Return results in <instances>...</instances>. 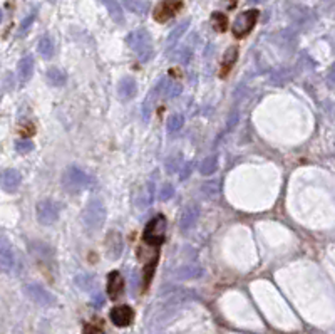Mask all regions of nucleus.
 Segmentation results:
<instances>
[{"label":"nucleus","mask_w":335,"mask_h":334,"mask_svg":"<svg viewBox=\"0 0 335 334\" xmlns=\"http://www.w3.org/2000/svg\"><path fill=\"white\" fill-rule=\"evenodd\" d=\"M126 42L131 47V50L134 54H137L141 62H148L153 56V42H151V36L146 29H137V31L131 32Z\"/></svg>","instance_id":"1"},{"label":"nucleus","mask_w":335,"mask_h":334,"mask_svg":"<svg viewBox=\"0 0 335 334\" xmlns=\"http://www.w3.org/2000/svg\"><path fill=\"white\" fill-rule=\"evenodd\" d=\"M84 223L89 230H99L106 222V207L99 198H92L84 209Z\"/></svg>","instance_id":"2"},{"label":"nucleus","mask_w":335,"mask_h":334,"mask_svg":"<svg viewBox=\"0 0 335 334\" xmlns=\"http://www.w3.org/2000/svg\"><path fill=\"white\" fill-rule=\"evenodd\" d=\"M164 235H166V218L163 215H156L148 222L146 228H144L143 240L149 247H159L164 242Z\"/></svg>","instance_id":"3"},{"label":"nucleus","mask_w":335,"mask_h":334,"mask_svg":"<svg viewBox=\"0 0 335 334\" xmlns=\"http://www.w3.org/2000/svg\"><path fill=\"white\" fill-rule=\"evenodd\" d=\"M258 10L257 9H250V10H245V12H241L236 19L233 20L232 24V32L235 37H245L248 34L252 32V29L255 27V24L258 22Z\"/></svg>","instance_id":"4"},{"label":"nucleus","mask_w":335,"mask_h":334,"mask_svg":"<svg viewBox=\"0 0 335 334\" xmlns=\"http://www.w3.org/2000/svg\"><path fill=\"white\" fill-rule=\"evenodd\" d=\"M62 183H64V188L69 190V192H79V190L89 185V176L77 166H69L64 171V175H62Z\"/></svg>","instance_id":"5"},{"label":"nucleus","mask_w":335,"mask_h":334,"mask_svg":"<svg viewBox=\"0 0 335 334\" xmlns=\"http://www.w3.org/2000/svg\"><path fill=\"white\" fill-rule=\"evenodd\" d=\"M36 212H37V220L42 225H52L59 218V207L52 200H40L36 207Z\"/></svg>","instance_id":"6"},{"label":"nucleus","mask_w":335,"mask_h":334,"mask_svg":"<svg viewBox=\"0 0 335 334\" xmlns=\"http://www.w3.org/2000/svg\"><path fill=\"white\" fill-rule=\"evenodd\" d=\"M20 183H22V176L19 171L14 168H7L0 173V188H2L4 192H7V193L17 192Z\"/></svg>","instance_id":"7"},{"label":"nucleus","mask_w":335,"mask_h":334,"mask_svg":"<svg viewBox=\"0 0 335 334\" xmlns=\"http://www.w3.org/2000/svg\"><path fill=\"white\" fill-rule=\"evenodd\" d=\"M109 318H111L114 326L128 327L132 322V319H134V311H132L129 306H116V307L111 309Z\"/></svg>","instance_id":"8"},{"label":"nucleus","mask_w":335,"mask_h":334,"mask_svg":"<svg viewBox=\"0 0 335 334\" xmlns=\"http://www.w3.org/2000/svg\"><path fill=\"white\" fill-rule=\"evenodd\" d=\"M106 250H107V257L109 259H118L124 250V242H123V235L116 230L107 234L106 237Z\"/></svg>","instance_id":"9"},{"label":"nucleus","mask_w":335,"mask_h":334,"mask_svg":"<svg viewBox=\"0 0 335 334\" xmlns=\"http://www.w3.org/2000/svg\"><path fill=\"white\" fill-rule=\"evenodd\" d=\"M180 0H168V2L159 4L154 10V19L158 22H166L170 20L173 15H175L178 10H180Z\"/></svg>","instance_id":"10"},{"label":"nucleus","mask_w":335,"mask_h":334,"mask_svg":"<svg viewBox=\"0 0 335 334\" xmlns=\"http://www.w3.org/2000/svg\"><path fill=\"white\" fill-rule=\"evenodd\" d=\"M124 291V279L118 270H113L111 274L107 275V296L116 301V299L123 294Z\"/></svg>","instance_id":"11"},{"label":"nucleus","mask_w":335,"mask_h":334,"mask_svg":"<svg viewBox=\"0 0 335 334\" xmlns=\"http://www.w3.org/2000/svg\"><path fill=\"white\" fill-rule=\"evenodd\" d=\"M0 267L2 270H10L14 267V250L10 242L0 235Z\"/></svg>","instance_id":"12"},{"label":"nucleus","mask_w":335,"mask_h":334,"mask_svg":"<svg viewBox=\"0 0 335 334\" xmlns=\"http://www.w3.org/2000/svg\"><path fill=\"white\" fill-rule=\"evenodd\" d=\"M136 91H137V83L134 78L128 76V78L121 79V83L118 86V94L121 99H124V101L132 99V97L136 96Z\"/></svg>","instance_id":"13"},{"label":"nucleus","mask_w":335,"mask_h":334,"mask_svg":"<svg viewBox=\"0 0 335 334\" xmlns=\"http://www.w3.org/2000/svg\"><path fill=\"white\" fill-rule=\"evenodd\" d=\"M236 59H238V49L236 47H228L227 53L223 54V59H221V69H219V76L221 78H227L232 69L235 66Z\"/></svg>","instance_id":"14"},{"label":"nucleus","mask_w":335,"mask_h":334,"mask_svg":"<svg viewBox=\"0 0 335 334\" xmlns=\"http://www.w3.org/2000/svg\"><path fill=\"white\" fill-rule=\"evenodd\" d=\"M32 72H34V59H32V56L22 57V59L19 61V64H17V74H19L20 83H27V81L32 78Z\"/></svg>","instance_id":"15"},{"label":"nucleus","mask_w":335,"mask_h":334,"mask_svg":"<svg viewBox=\"0 0 335 334\" xmlns=\"http://www.w3.org/2000/svg\"><path fill=\"white\" fill-rule=\"evenodd\" d=\"M37 50H39V54L44 57V59H50V57L54 56V53H55V44H54V40H52V37L50 36L40 37Z\"/></svg>","instance_id":"16"},{"label":"nucleus","mask_w":335,"mask_h":334,"mask_svg":"<svg viewBox=\"0 0 335 334\" xmlns=\"http://www.w3.org/2000/svg\"><path fill=\"white\" fill-rule=\"evenodd\" d=\"M99 2L107 9V12H109V15H111L113 19H114V22L121 24V22L124 20L123 9H121V4L118 2V0H99Z\"/></svg>","instance_id":"17"},{"label":"nucleus","mask_w":335,"mask_h":334,"mask_svg":"<svg viewBox=\"0 0 335 334\" xmlns=\"http://www.w3.org/2000/svg\"><path fill=\"white\" fill-rule=\"evenodd\" d=\"M45 79H47V83H49L50 86H55V88H59V86H64V84H66L67 76L61 71V69L50 67L49 71H47V74H45Z\"/></svg>","instance_id":"18"},{"label":"nucleus","mask_w":335,"mask_h":334,"mask_svg":"<svg viewBox=\"0 0 335 334\" xmlns=\"http://www.w3.org/2000/svg\"><path fill=\"white\" fill-rule=\"evenodd\" d=\"M188 27H189V20H184V22H181L180 25L178 27H175L171 31V34H170V37H168V40H166V45H168V49H171L173 45H175L178 40L181 39V36L184 32L188 31Z\"/></svg>","instance_id":"19"},{"label":"nucleus","mask_w":335,"mask_h":334,"mask_svg":"<svg viewBox=\"0 0 335 334\" xmlns=\"http://www.w3.org/2000/svg\"><path fill=\"white\" fill-rule=\"evenodd\" d=\"M124 7L131 10L132 14H139L144 15L149 10V4L144 2V0H124Z\"/></svg>","instance_id":"20"},{"label":"nucleus","mask_w":335,"mask_h":334,"mask_svg":"<svg viewBox=\"0 0 335 334\" xmlns=\"http://www.w3.org/2000/svg\"><path fill=\"white\" fill-rule=\"evenodd\" d=\"M183 124H184V118L181 116V114L175 113V114H171V116L168 118L166 128H168L170 133H176V131H180L183 128Z\"/></svg>","instance_id":"21"},{"label":"nucleus","mask_w":335,"mask_h":334,"mask_svg":"<svg viewBox=\"0 0 335 334\" xmlns=\"http://www.w3.org/2000/svg\"><path fill=\"white\" fill-rule=\"evenodd\" d=\"M218 168V158L215 157V155H211V157L205 158V161L201 163V173L203 175H211L213 171H215Z\"/></svg>","instance_id":"22"},{"label":"nucleus","mask_w":335,"mask_h":334,"mask_svg":"<svg viewBox=\"0 0 335 334\" xmlns=\"http://www.w3.org/2000/svg\"><path fill=\"white\" fill-rule=\"evenodd\" d=\"M213 27H215L218 32H225V31H227V27H228L227 15H223V14H213Z\"/></svg>","instance_id":"23"},{"label":"nucleus","mask_w":335,"mask_h":334,"mask_svg":"<svg viewBox=\"0 0 335 334\" xmlns=\"http://www.w3.org/2000/svg\"><path fill=\"white\" fill-rule=\"evenodd\" d=\"M34 19H36V12L29 14V15L25 17V19L22 20V24H20V27H19V32H17V36H19V37H24L25 34H27L29 29H31V25H32Z\"/></svg>","instance_id":"24"},{"label":"nucleus","mask_w":335,"mask_h":334,"mask_svg":"<svg viewBox=\"0 0 335 334\" xmlns=\"http://www.w3.org/2000/svg\"><path fill=\"white\" fill-rule=\"evenodd\" d=\"M15 149H17V153L27 155V153H31L32 149H34V143L31 140H19V141L15 143Z\"/></svg>","instance_id":"25"},{"label":"nucleus","mask_w":335,"mask_h":334,"mask_svg":"<svg viewBox=\"0 0 335 334\" xmlns=\"http://www.w3.org/2000/svg\"><path fill=\"white\" fill-rule=\"evenodd\" d=\"M171 197H175V188H173L171 183H164L163 188H161L159 198L161 200H170Z\"/></svg>","instance_id":"26"},{"label":"nucleus","mask_w":335,"mask_h":334,"mask_svg":"<svg viewBox=\"0 0 335 334\" xmlns=\"http://www.w3.org/2000/svg\"><path fill=\"white\" fill-rule=\"evenodd\" d=\"M327 79H328V84L332 86V88H335V64L328 69V76H327Z\"/></svg>","instance_id":"27"},{"label":"nucleus","mask_w":335,"mask_h":334,"mask_svg":"<svg viewBox=\"0 0 335 334\" xmlns=\"http://www.w3.org/2000/svg\"><path fill=\"white\" fill-rule=\"evenodd\" d=\"M84 334H102V332H101V329H97L96 326L88 324L86 326V329H84Z\"/></svg>","instance_id":"28"},{"label":"nucleus","mask_w":335,"mask_h":334,"mask_svg":"<svg viewBox=\"0 0 335 334\" xmlns=\"http://www.w3.org/2000/svg\"><path fill=\"white\" fill-rule=\"evenodd\" d=\"M252 4H262V2H265V0H250Z\"/></svg>","instance_id":"29"},{"label":"nucleus","mask_w":335,"mask_h":334,"mask_svg":"<svg viewBox=\"0 0 335 334\" xmlns=\"http://www.w3.org/2000/svg\"><path fill=\"white\" fill-rule=\"evenodd\" d=\"M0 22H2V10H0Z\"/></svg>","instance_id":"30"}]
</instances>
